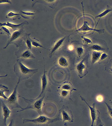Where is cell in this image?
I'll return each mask as SVG.
<instances>
[{
    "label": "cell",
    "instance_id": "e0dca14e",
    "mask_svg": "<svg viewBox=\"0 0 112 126\" xmlns=\"http://www.w3.org/2000/svg\"><path fill=\"white\" fill-rule=\"evenodd\" d=\"M102 52L95 51H91V57H90V63L92 65L100 61Z\"/></svg>",
    "mask_w": 112,
    "mask_h": 126
},
{
    "label": "cell",
    "instance_id": "5bb4252c",
    "mask_svg": "<svg viewBox=\"0 0 112 126\" xmlns=\"http://www.w3.org/2000/svg\"><path fill=\"white\" fill-rule=\"evenodd\" d=\"M57 64L59 67L64 69H68L70 68V63L67 58L64 56H61L58 59Z\"/></svg>",
    "mask_w": 112,
    "mask_h": 126
},
{
    "label": "cell",
    "instance_id": "f1b7e54d",
    "mask_svg": "<svg viewBox=\"0 0 112 126\" xmlns=\"http://www.w3.org/2000/svg\"><path fill=\"white\" fill-rule=\"evenodd\" d=\"M1 30L3 31L4 32H5V33L7 34L8 36H11L12 34L11 33H10L9 30L6 27H5L4 26L1 27L0 30Z\"/></svg>",
    "mask_w": 112,
    "mask_h": 126
},
{
    "label": "cell",
    "instance_id": "f546056e",
    "mask_svg": "<svg viewBox=\"0 0 112 126\" xmlns=\"http://www.w3.org/2000/svg\"><path fill=\"white\" fill-rule=\"evenodd\" d=\"M109 57V56L105 52H103L101 55V58H100V61H103L105 60V59H106Z\"/></svg>",
    "mask_w": 112,
    "mask_h": 126
},
{
    "label": "cell",
    "instance_id": "d6a6232c",
    "mask_svg": "<svg viewBox=\"0 0 112 126\" xmlns=\"http://www.w3.org/2000/svg\"><path fill=\"white\" fill-rule=\"evenodd\" d=\"M6 3L12 4L11 1L9 0H1L0 1V4Z\"/></svg>",
    "mask_w": 112,
    "mask_h": 126
},
{
    "label": "cell",
    "instance_id": "ffe728a7",
    "mask_svg": "<svg viewBox=\"0 0 112 126\" xmlns=\"http://www.w3.org/2000/svg\"><path fill=\"white\" fill-rule=\"evenodd\" d=\"M112 11V8L111 7L109 6V5H107V9L101 13L100 14L98 15L95 16V18H99V19L98 20V22L96 25V26H97V25L98 24V22H99V20H100V19L101 18L105 16L106 15L108 14L110 12Z\"/></svg>",
    "mask_w": 112,
    "mask_h": 126
},
{
    "label": "cell",
    "instance_id": "2e32d148",
    "mask_svg": "<svg viewBox=\"0 0 112 126\" xmlns=\"http://www.w3.org/2000/svg\"><path fill=\"white\" fill-rule=\"evenodd\" d=\"M28 24V22L26 21H25L24 22L19 24H14L8 21L6 22L3 23H1V22L0 23V26L1 27L4 26L9 27L12 29L15 30V31H16V29H22L21 27H22L23 25Z\"/></svg>",
    "mask_w": 112,
    "mask_h": 126
},
{
    "label": "cell",
    "instance_id": "603a6c76",
    "mask_svg": "<svg viewBox=\"0 0 112 126\" xmlns=\"http://www.w3.org/2000/svg\"><path fill=\"white\" fill-rule=\"evenodd\" d=\"M84 50L82 46H79L76 49V52L77 54L78 57L80 58L84 53Z\"/></svg>",
    "mask_w": 112,
    "mask_h": 126
},
{
    "label": "cell",
    "instance_id": "4dcf8cb0",
    "mask_svg": "<svg viewBox=\"0 0 112 126\" xmlns=\"http://www.w3.org/2000/svg\"><path fill=\"white\" fill-rule=\"evenodd\" d=\"M20 13L22 14H24L25 15L27 16H33L35 14L34 13L30 12H23L22 11H20Z\"/></svg>",
    "mask_w": 112,
    "mask_h": 126
},
{
    "label": "cell",
    "instance_id": "3957f363",
    "mask_svg": "<svg viewBox=\"0 0 112 126\" xmlns=\"http://www.w3.org/2000/svg\"><path fill=\"white\" fill-rule=\"evenodd\" d=\"M60 120L62 119L59 114L57 117L54 118H49L43 115L34 119H23V123H32L35 124V126H48L49 124Z\"/></svg>",
    "mask_w": 112,
    "mask_h": 126
},
{
    "label": "cell",
    "instance_id": "44dd1931",
    "mask_svg": "<svg viewBox=\"0 0 112 126\" xmlns=\"http://www.w3.org/2000/svg\"><path fill=\"white\" fill-rule=\"evenodd\" d=\"M105 70L112 75V59L105 65Z\"/></svg>",
    "mask_w": 112,
    "mask_h": 126
},
{
    "label": "cell",
    "instance_id": "277c9868",
    "mask_svg": "<svg viewBox=\"0 0 112 126\" xmlns=\"http://www.w3.org/2000/svg\"><path fill=\"white\" fill-rule=\"evenodd\" d=\"M69 81H65L62 83L58 87L57 90L61 98L60 102L66 99H71L72 92L77 91Z\"/></svg>",
    "mask_w": 112,
    "mask_h": 126
},
{
    "label": "cell",
    "instance_id": "52a82bcc",
    "mask_svg": "<svg viewBox=\"0 0 112 126\" xmlns=\"http://www.w3.org/2000/svg\"><path fill=\"white\" fill-rule=\"evenodd\" d=\"M59 115L61 116L63 123L68 122L72 123L73 122V116L71 110L67 106L63 105L59 110Z\"/></svg>",
    "mask_w": 112,
    "mask_h": 126
},
{
    "label": "cell",
    "instance_id": "ba28073f",
    "mask_svg": "<svg viewBox=\"0 0 112 126\" xmlns=\"http://www.w3.org/2000/svg\"><path fill=\"white\" fill-rule=\"evenodd\" d=\"M81 5H82V12H83V19H84V22L82 26L81 27L78 29L76 30L75 32H87L89 31H94L96 32L99 33V34L101 33H104L105 29H96V28L94 29L88 26V22L85 20V15L84 11V9H83V6L82 2L81 3Z\"/></svg>",
    "mask_w": 112,
    "mask_h": 126
},
{
    "label": "cell",
    "instance_id": "5b68a950",
    "mask_svg": "<svg viewBox=\"0 0 112 126\" xmlns=\"http://www.w3.org/2000/svg\"><path fill=\"white\" fill-rule=\"evenodd\" d=\"M20 82V81L18 80L17 84L14 89L13 92L8 97V99L6 100H3L5 103L11 110L15 108H20L21 109L23 108L18 104V95L17 93V88Z\"/></svg>",
    "mask_w": 112,
    "mask_h": 126
},
{
    "label": "cell",
    "instance_id": "8fae6325",
    "mask_svg": "<svg viewBox=\"0 0 112 126\" xmlns=\"http://www.w3.org/2000/svg\"><path fill=\"white\" fill-rule=\"evenodd\" d=\"M80 96L81 98V100L84 101L89 107L90 111L91 121H92L91 126H93L94 122L97 120V117H98V115H99V114H100L99 113H99V111L98 110H96V107H95V103H93L92 104V106H90L86 102L85 98H83L81 95H80Z\"/></svg>",
    "mask_w": 112,
    "mask_h": 126
},
{
    "label": "cell",
    "instance_id": "ac0fdd59",
    "mask_svg": "<svg viewBox=\"0 0 112 126\" xmlns=\"http://www.w3.org/2000/svg\"><path fill=\"white\" fill-rule=\"evenodd\" d=\"M9 91V88L7 86L1 84L0 85V96L1 98H3V100H6L8 98L5 94L4 93L8 92Z\"/></svg>",
    "mask_w": 112,
    "mask_h": 126
},
{
    "label": "cell",
    "instance_id": "6da1fadb",
    "mask_svg": "<svg viewBox=\"0 0 112 126\" xmlns=\"http://www.w3.org/2000/svg\"><path fill=\"white\" fill-rule=\"evenodd\" d=\"M14 71L21 81L31 77L38 72V69L29 68L22 63L21 60L18 59L14 65Z\"/></svg>",
    "mask_w": 112,
    "mask_h": 126
},
{
    "label": "cell",
    "instance_id": "e575fe53",
    "mask_svg": "<svg viewBox=\"0 0 112 126\" xmlns=\"http://www.w3.org/2000/svg\"><path fill=\"white\" fill-rule=\"evenodd\" d=\"M68 49L69 50H72L73 49V47L72 45H70L69 46Z\"/></svg>",
    "mask_w": 112,
    "mask_h": 126
},
{
    "label": "cell",
    "instance_id": "1f68e13d",
    "mask_svg": "<svg viewBox=\"0 0 112 126\" xmlns=\"http://www.w3.org/2000/svg\"><path fill=\"white\" fill-rule=\"evenodd\" d=\"M96 99L98 102H101L103 101L104 98H103V96L102 95H98V96H97Z\"/></svg>",
    "mask_w": 112,
    "mask_h": 126
},
{
    "label": "cell",
    "instance_id": "836d02e7",
    "mask_svg": "<svg viewBox=\"0 0 112 126\" xmlns=\"http://www.w3.org/2000/svg\"><path fill=\"white\" fill-rule=\"evenodd\" d=\"M14 126V122L13 120L11 119L10 120V123L8 126Z\"/></svg>",
    "mask_w": 112,
    "mask_h": 126
},
{
    "label": "cell",
    "instance_id": "4fadbf2b",
    "mask_svg": "<svg viewBox=\"0 0 112 126\" xmlns=\"http://www.w3.org/2000/svg\"><path fill=\"white\" fill-rule=\"evenodd\" d=\"M24 34V31L22 29L19 30L15 31L14 32L11 34L10 38H9V40L7 43L6 46L3 48V49H6L8 46L11 44L15 42L16 41L20 39V37H22Z\"/></svg>",
    "mask_w": 112,
    "mask_h": 126
},
{
    "label": "cell",
    "instance_id": "8992f818",
    "mask_svg": "<svg viewBox=\"0 0 112 126\" xmlns=\"http://www.w3.org/2000/svg\"><path fill=\"white\" fill-rule=\"evenodd\" d=\"M88 57V56H86L75 66L76 70L80 79L82 78L88 73V66L86 62Z\"/></svg>",
    "mask_w": 112,
    "mask_h": 126
},
{
    "label": "cell",
    "instance_id": "30bf717a",
    "mask_svg": "<svg viewBox=\"0 0 112 126\" xmlns=\"http://www.w3.org/2000/svg\"><path fill=\"white\" fill-rule=\"evenodd\" d=\"M2 106V110L3 119V126H7L6 122L7 119L10 118L12 113L14 112L11 111L9 107L5 103L3 100L1 99Z\"/></svg>",
    "mask_w": 112,
    "mask_h": 126
},
{
    "label": "cell",
    "instance_id": "9a60e30c",
    "mask_svg": "<svg viewBox=\"0 0 112 126\" xmlns=\"http://www.w3.org/2000/svg\"><path fill=\"white\" fill-rule=\"evenodd\" d=\"M66 37L65 36L59 39L56 42L54 46H53V48L51 49L50 52V56H52L54 53L61 49V47H62L63 44Z\"/></svg>",
    "mask_w": 112,
    "mask_h": 126
},
{
    "label": "cell",
    "instance_id": "7a4b0ae2",
    "mask_svg": "<svg viewBox=\"0 0 112 126\" xmlns=\"http://www.w3.org/2000/svg\"><path fill=\"white\" fill-rule=\"evenodd\" d=\"M45 96V94L43 95V97L41 98L35 99H27L25 97L19 95V97H21L24 99V101L27 104V107L25 108H23L19 111H16V112H22L25 110L28 109H32L37 111L39 114V115H43V113L42 112V108L45 103L44 102V99Z\"/></svg>",
    "mask_w": 112,
    "mask_h": 126
},
{
    "label": "cell",
    "instance_id": "7402d4cb",
    "mask_svg": "<svg viewBox=\"0 0 112 126\" xmlns=\"http://www.w3.org/2000/svg\"><path fill=\"white\" fill-rule=\"evenodd\" d=\"M35 39V38H33V39H31V38H30L31 42H32V45L33 46L36 47H41V48H43L44 49H47L43 47L41 44H40L38 40H37V39Z\"/></svg>",
    "mask_w": 112,
    "mask_h": 126
},
{
    "label": "cell",
    "instance_id": "484cf974",
    "mask_svg": "<svg viewBox=\"0 0 112 126\" xmlns=\"http://www.w3.org/2000/svg\"><path fill=\"white\" fill-rule=\"evenodd\" d=\"M105 103L107 106V108H108V114H109L110 117L112 119V106L109 105L107 102H105Z\"/></svg>",
    "mask_w": 112,
    "mask_h": 126
},
{
    "label": "cell",
    "instance_id": "7c38bea8",
    "mask_svg": "<svg viewBox=\"0 0 112 126\" xmlns=\"http://www.w3.org/2000/svg\"><path fill=\"white\" fill-rule=\"evenodd\" d=\"M15 55L17 58H21L22 59H35V57L32 54L31 51L28 48L23 49V48L19 49L17 52H16Z\"/></svg>",
    "mask_w": 112,
    "mask_h": 126
},
{
    "label": "cell",
    "instance_id": "d4e9b609",
    "mask_svg": "<svg viewBox=\"0 0 112 126\" xmlns=\"http://www.w3.org/2000/svg\"><path fill=\"white\" fill-rule=\"evenodd\" d=\"M21 15L22 14L20 13H17L13 12H10L7 15L6 18H8L12 17H13L20 15Z\"/></svg>",
    "mask_w": 112,
    "mask_h": 126
},
{
    "label": "cell",
    "instance_id": "9c48e42d",
    "mask_svg": "<svg viewBox=\"0 0 112 126\" xmlns=\"http://www.w3.org/2000/svg\"><path fill=\"white\" fill-rule=\"evenodd\" d=\"M44 72L43 75L41 77V82H42V88L41 93L39 96L37 97V98H41L42 95L46 94V92L49 88V83L48 81V78L46 75V72L45 71V62L44 58Z\"/></svg>",
    "mask_w": 112,
    "mask_h": 126
},
{
    "label": "cell",
    "instance_id": "d6986e66",
    "mask_svg": "<svg viewBox=\"0 0 112 126\" xmlns=\"http://www.w3.org/2000/svg\"><path fill=\"white\" fill-rule=\"evenodd\" d=\"M89 49H91V51H100L103 52L106 51V49L102 47L101 45L98 44H94L91 45L89 47Z\"/></svg>",
    "mask_w": 112,
    "mask_h": 126
},
{
    "label": "cell",
    "instance_id": "83f0119b",
    "mask_svg": "<svg viewBox=\"0 0 112 126\" xmlns=\"http://www.w3.org/2000/svg\"><path fill=\"white\" fill-rule=\"evenodd\" d=\"M104 124L101 121L99 117V115H98V117L96 121V126H104Z\"/></svg>",
    "mask_w": 112,
    "mask_h": 126
},
{
    "label": "cell",
    "instance_id": "cb8c5ba5",
    "mask_svg": "<svg viewBox=\"0 0 112 126\" xmlns=\"http://www.w3.org/2000/svg\"><path fill=\"white\" fill-rule=\"evenodd\" d=\"M30 35V34L28 35V37H27V38H26V45H27V48H28L29 50H30V51H31V50H32V42H31V39H30V37H29V35Z\"/></svg>",
    "mask_w": 112,
    "mask_h": 126
},
{
    "label": "cell",
    "instance_id": "4316f807",
    "mask_svg": "<svg viewBox=\"0 0 112 126\" xmlns=\"http://www.w3.org/2000/svg\"><path fill=\"white\" fill-rule=\"evenodd\" d=\"M81 38L82 39V42L83 43L86 44H91L93 43L92 40L91 39L88 38H86L84 36H81Z\"/></svg>",
    "mask_w": 112,
    "mask_h": 126
}]
</instances>
